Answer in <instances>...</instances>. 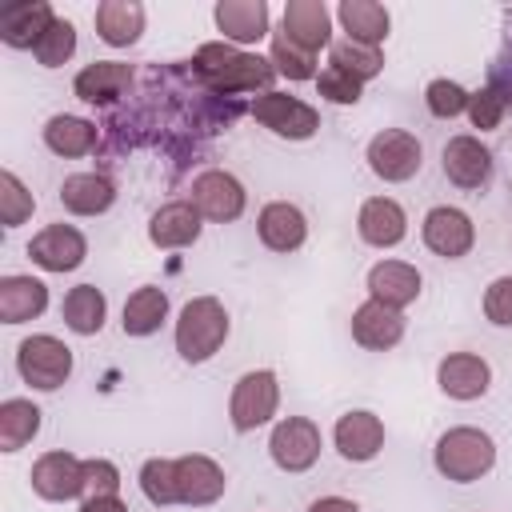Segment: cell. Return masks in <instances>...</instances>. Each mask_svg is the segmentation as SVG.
I'll list each match as a JSON object with an SVG mask.
<instances>
[{
    "label": "cell",
    "mask_w": 512,
    "mask_h": 512,
    "mask_svg": "<svg viewBox=\"0 0 512 512\" xmlns=\"http://www.w3.org/2000/svg\"><path fill=\"white\" fill-rule=\"evenodd\" d=\"M48 308V284L36 276H4L0 280V320L24 324Z\"/></svg>",
    "instance_id": "obj_29"
},
{
    "label": "cell",
    "mask_w": 512,
    "mask_h": 512,
    "mask_svg": "<svg viewBox=\"0 0 512 512\" xmlns=\"http://www.w3.org/2000/svg\"><path fill=\"white\" fill-rule=\"evenodd\" d=\"M432 464L444 480L452 484H476L480 476L492 472L496 464V440L484 432V428H472V424H456L448 428L436 448H432Z\"/></svg>",
    "instance_id": "obj_2"
},
{
    "label": "cell",
    "mask_w": 512,
    "mask_h": 512,
    "mask_svg": "<svg viewBox=\"0 0 512 512\" xmlns=\"http://www.w3.org/2000/svg\"><path fill=\"white\" fill-rule=\"evenodd\" d=\"M132 88V64L124 60H96V64H84L72 80V92L84 100V104H112L120 100L124 92Z\"/></svg>",
    "instance_id": "obj_24"
},
{
    "label": "cell",
    "mask_w": 512,
    "mask_h": 512,
    "mask_svg": "<svg viewBox=\"0 0 512 512\" xmlns=\"http://www.w3.org/2000/svg\"><path fill=\"white\" fill-rule=\"evenodd\" d=\"M364 160H368L372 176H380L384 184H404V180H412L420 172L424 144L412 132H404V128H384V132H376L368 140Z\"/></svg>",
    "instance_id": "obj_6"
},
{
    "label": "cell",
    "mask_w": 512,
    "mask_h": 512,
    "mask_svg": "<svg viewBox=\"0 0 512 512\" xmlns=\"http://www.w3.org/2000/svg\"><path fill=\"white\" fill-rule=\"evenodd\" d=\"M40 408L28 396H8L0 404V452H20L40 432Z\"/></svg>",
    "instance_id": "obj_33"
},
{
    "label": "cell",
    "mask_w": 512,
    "mask_h": 512,
    "mask_svg": "<svg viewBox=\"0 0 512 512\" xmlns=\"http://www.w3.org/2000/svg\"><path fill=\"white\" fill-rule=\"evenodd\" d=\"M200 228H204V216L196 212L192 200H168L152 212L148 240L156 248H192L200 240Z\"/></svg>",
    "instance_id": "obj_22"
},
{
    "label": "cell",
    "mask_w": 512,
    "mask_h": 512,
    "mask_svg": "<svg viewBox=\"0 0 512 512\" xmlns=\"http://www.w3.org/2000/svg\"><path fill=\"white\" fill-rule=\"evenodd\" d=\"M356 232L372 248H396L408 236V212L392 196H368L356 212Z\"/></svg>",
    "instance_id": "obj_18"
},
{
    "label": "cell",
    "mask_w": 512,
    "mask_h": 512,
    "mask_svg": "<svg viewBox=\"0 0 512 512\" xmlns=\"http://www.w3.org/2000/svg\"><path fill=\"white\" fill-rule=\"evenodd\" d=\"M308 512H360V508L348 496H320V500L308 504Z\"/></svg>",
    "instance_id": "obj_44"
},
{
    "label": "cell",
    "mask_w": 512,
    "mask_h": 512,
    "mask_svg": "<svg viewBox=\"0 0 512 512\" xmlns=\"http://www.w3.org/2000/svg\"><path fill=\"white\" fill-rule=\"evenodd\" d=\"M16 372L36 392H56L72 376V348L60 336H48V332L24 336L20 348H16Z\"/></svg>",
    "instance_id": "obj_4"
},
{
    "label": "cell",
    "mask_w": 512,
    "mask_h": 512,
    "mask_svg": "<svg viewBox=\"0 0 512 512\" xmlns=\"http://www.w3.org/2000/svg\"><path fill=\"white\" fill-rule=\"evenodd\" d=\"M436 384L448 400H480L492 388V364L480 352H448L436 364Z\"/></svg>",
    "instance_id": "obj_16"
},
{
    "label": "cell",
    "mask_w": 512,
    "mask_h": 512,
    "mask_svg": "<svg viewBox=\"0 0 512 512\" xmlns=\"http://www.w3.org/2000/svg\"><path fill=\"white\" fill-rule=\"evenodd\" d=\"M72 52H76V24L64 20V16H56L52 28H48V32L40 36V44L32 48V56H36L44 68H60V64H68Z\"/></svg>",
    "instance_id": "obj_38"
},
{
    "label": "cell",
    "mask_w": 512,
    "mask_h": 512,
    "mask_svg": "<svg viewBox=\"0 0 512 512\" xmlns=\"http://www.w3.org/2000/svg\"><path fill=\"white\" fill-rule=\"evenodd\" d=\"M96 124L92 120H84V116H72V112H56V116H48V124H44V148L48 152H56V156H88L92 148H96Z\"/></svg>",
    "instance_id": "obj_30"
},
{
    "label": "cell",
    "mask_w": 512,
    "mask_h": 512,
    "mask_svg": "<svg viewBox=\"0 0 512 512\" xmlns=\"http://www.w3.org/2000/svg\"><path fill=\"white\" fill-rule=\"evenodd\" d=\"M32 492L48 504H64V500H76L84 496V460L56 448V452H44L36 464H32Z\"/></svg>",
    "instance_id": "obj_11"
},
{
    "label": "cell",
    "mask_w": 512,
    "mask_h": 512,
    "mask_svg": "<svg viewBox=\"0 0 512 512\" xmlns=\"http://www.w3.org/2000/svg\"><path fill=\"white\" fill-rule=\"evenodd\" d=\"M60 316H64L68 332L96 336L104 328V320H108V300H104V292L96 284H76V288H68V296L60 304Z\"/></svg>",
    "instance_id": "obj_31"
},
{
    "label": "cell",
    "mask_w": 512,
    "mask_h": 512,
    "mask_svg": "<svg viewBox=\"0 0 512 512\" xmlns=\"http://www.w3.org/2000/svg\"><path fill=\"white\" fill-rule=\"evenodd\" d=\"M268 60H272L276 76H284V80H316V76H320V72H316V56L304 52V48H296L284 32L272 36V52H268Z\"/></svg>",
    "instance_id": "obj_36"
},
{
    "label": "cell",
    "mask_w": 512,
    "mask_h": 512,
    "mask_svg": "<svg viewBox=\"0 0 512 512\" xmlns=\"http://www.w3.org/2000/svg\"><path fill=\"white\" fill-rule=\"evenodd\" d=\"M28 256L44 272H72L88 256V240L76 224H48L28 240Z\"/></svg>",
    "instance_id": "obj_12"
},
{
    "label": "cell",
    "mask_w": 512,
    "mask_h": 512,
    "mask_svg": "<svg viewBox=\"0 0 512 512\" xmlns=\"http://www.w3.org/2000/svg\"><path fill=\"white\" fill-rule=\"evenodd\" d=\"M228 488V476L224 468L204 456V452H188V456H176V492H180V504L188 508H208L224 496Z\"/></svg>",
    "instance_id": "obj_14"
},
{
    "label": "cell",
    "mask_w": 512,
    "mask_h": 512,
    "mask_svg": "<svg viewBox=\"0 0 512 512\" xmlns=\"http://www.w3.org/2000/svg\"><path fill=\"white\" fill-rule=\"evenodd\" d=\"M212 20H216V28L224 32L228 44H256L272 32L268 28L272 16H268L264 0H220L212 8Z\"/></svg>",
    "instance_id": "obj_23"
},
{
    "label": "cell",
    "mask_w": 512,
    "mask_h": 512,
    "mask_svg": "<svg viewBox=\"0 0 512 512\" xmlns=\"http://www.w3.org/2000/svg\"><path fill=\"white\" fill-rule=\"evenodd\" d=\"M320 428L308 420V416H284L272 424V436H268V456L280 472H308L316 460H320Z\"/></svg>",
    "instance_id": "obj_7"
},
{
    "label": "cell",
    "mask_w": 512,
    "mask_h": 512,
    "mask_svg": "<svg viewBox=\"0 0 512 512\" xmlns=\"http://www.w3.org/2000/svg\"><path fill=\"white\" fill-rule=\"evenodd\" d=\"M256 236H260V244H264L268 252L288 256V252H296V248L308 240V220H304V212H300L296 204L272 200V204H264L260 216H256Z\"/></svg>",
    "instance_id": "obj_20"
},
{
    "label": "cell",
    "mask_w": 512,
    "mask_h": 512,
    "mask_svg": "<svg viewBox=\"0 0 512 512\" xmlns=\"http://www.w3.org/2000/svg\"><path fill=\"white\" fill-rule=\"evenodd\" d=\"M192 72L212 88V92H264L276 76L272 60L268 56H256V52H244L228 40H208L196 48L192 56Z\"/></svg>",
    "instance_id": "obj_1"
},
{
    "label": "cell",
    "mask_w": 512,
    "mask_h": 512,
    "mask_svg": "<svg viewBox=\"0 0 512 512\" xmlns=\"http://www.w3.org/2000/svg\"><path fill=\"white\" fill-rule=\"evenodd\" d=\"M80 512H128V504L120 496H88L80 504Z\"/></svg>",
    "instance_id": "obj_45"
},
{
    "label": "cell",
    "mask_w": 512,
    "mask_h": 512,
    "mask_svg": "<svg viewBox=\"0 0 512 512\" xmlns=\"http://www.w3.org/2000/svg\"><path fill=\"white\" fill-rule=\"evenodd\" d=\"M52 20H56V12H52V4H44V0L8 4V8L0 12V40H4L8 48H36L40 36L52 28Z\"/></svg>",
    "instance_id": "obj_25"
},
{
    "label": "cell",
    "mask_w": 512,
    "mask_h": 512,
    "mask_svg": "<svg viewBox=\"0 0 512 512\" xmlns=\"http://www.w3.org/2000/svg\"><path fill=\"white\" fill-rule=\"evenodd\" d=\"M168 320V296L164 288L156 284H144L136 288L128 300H124V336H152L160 324Z\"/></svg>",
    "instance_id": "obj_32"
},
{
    "label": "cell",
    "mask_w": 512,
    "mask_h": 512,
    "mask_svg": "<svg viewBox=\"0 0 512 512\" xmlns=\"http://www.w3.org/2000/svg\"><path fill=\"white\" fill-rule=\"evenodd\" d=\"M280 32L316 56L320 48H332V12L324 0H288L280 12Z\"/></svg>",
    "instance_id": "obj_15"
},
{
    "label": "cell",
    "mask_w": 512,
    "mask_h": 512,
    "mask_svg": "<svg viewBox=\"0 0 512 512\" xmlns=\"http://www.w3.org/2000/svg\"><path fill=\"white\" fill-rule=\"evenodd\" d=\"M504 112H508V96H504V88H496V84L472 92V100H468V120H472V128H480V132L500 128Z\"/></svg>",
    "instance_id": "obj_40"
},
{
    "label": "cell",
    "mask_w": 512,
    "mask_h": 512,
    "mask_svg": "<svg viewBox=\"0 0 512 512\" xmlns=\"http://www.w3.org/2000/svg\"><path fill=\"white\" fill-rule=\"evenodd\" d=\"M144 32V4L136 0H104L96 4V36L108 48H128Z\"/></svg>",
    "instance_id": "obj_28"
},
{
    "label": "cell",
    "mask_w": 512,
    "mask_h": 512,
    "mask_svg": "<svg viewBox=\"0 0 512 512\" xmlns=\"http://www.w3.org/2000/svg\"><path fill=\"white\" fill-rule=\"evenodd\" d=\"M332 444H336V452H340L344 460L368 464V460H376L380 448H384V420H380L376 412H368V408H352V412H344V416L332 424Z\"/></svg>",
    "instance_id": "obj_13"
},
{
    "label": "cell",
    "mask_w": 512,
    "mask_h": 512,
    "mask_svg": "<svg viewBox=\"0 0 512 512\" xmlns=\"http://www.w3.org/2000/svg\"><path fill=\"white\" fill-rule=\"evenodd\" d=\"M336 20L344 28V40H356L368 48H380L388 40V28H392V12L376 0H340Z\"/></svg>",
    "instance_id": "obj_26"
},
{
    "label": "cell",
    "mask_w": 512,
    "mask_h": 512,
    "mask_svg": "<svg viewBox=\"0 0 512 512\" xmlns=\"http://www.w3.org/2000/svg\"><path fill=\"white\" fill-rule=\"evenodd\" d=\"M280 408V380L272 368H252L232 384L228 396V420L236 432H256L264 428Z\"/></svg>",
    "instance_id": "obj_5"
},
{
    "label": "cell",
    "mask_w": 512,
    "mask_h": 512,
    "mask_svg": "<svg viewBox=\"0 0 512 512\" xmlns=\"http://www.w3.org/2000/svg\"><path fill=\"white\" fill-rule=\"evenodd\" d=\"M188 200L196 204V212H200L204 220H212V224H232V220H240V212H244V204H248V192H244V184H240L232 172L208 168V172H200V176L192 180Z\"/></svg>",
    "instance_id": "obj_9"
},
{
    "label": "cell",
    "mask_w": 512,
    "mask_h": 512,
    "mask_svg": "<svg viewBox=\"0 0 512 512\" xmlns=\"http://www.w3.org/2000/svg\"><path fill=\"white\" fill-rule=\"evenodd\" d=\"M316 92L328 100V104H356L364 96V80H356L352 72L328 64L320 76H316Z\"/></svg>",
    "instance_id": "obj_41"
},
{
    "label": "cell",
    "mask_w": 512,
    "mask_h": 512,
    "mask_svg": "<svg viewBox=\"0 0 512 512\" xmlns=\"http://www.w3.org/2000/svg\"><path fill=\"white\" fill-rule=\"evenodd\" d=\"M228 328H232V320H228V308L216 300V296H192L184 308H180V316H176V352H180V360H188V364H204V360H212L220 348H224V340H228Z\"/></svg>",
    "instance_id": "obj_3"
},
{
    "label": "cell",
    "mask_w": 512,
    "mask_h": 512,
    "mask_svg": "<svg viewBox=\"0 0 512 512\" xmlns=\"http://www.w3.org/2000/svg\"><path fill=\"white\" fill-rule=\"evenodd\" d=\"M328 64L352 72L356 80H372V76L384 72V52L380 48H368V44H356V40H332Z\"/></svg>",
    "instance_id": "obj_35"
},
{
    "label": "cell",
    "mask_w": 512,
    "mask_h": 512,
    "mask_svg": "<svg viewBox=\"0 0 512 512\" xmlns=\"http://www.w3.org/2000/svg\"><path fill=\"white\" fill-rule=\"evenodd\" d=\"M468 100H472V92H468L464 84L448 80V76H436V80H428V88H424V104H428V112L440 116V120H452V116L468 112Z\"/></svg>",
    "instance_id": "obj_39"
},
{
    "label": "cell",
    "mask_w": 512,
    "mask_h": 512,
    "mask_svg": "<svg viewBox=\"0 0 512 512\" xmlns=\"http://www.w3.org/2000/svg\"><path fill=\"white\" fill-rule=\"evenodd\" d=\"M420 288H424V276L408 260H380V264L368 268V296L388 304V308H396V312L416 304Z\"/></svg>",
    "instance_id": "obj_19"
},
{
    "label": "cell",
    "mask_w": 512,
    "mask_h": 512,
    "mask_svg": "<svg viewBox=\"0 0 512 512\" xmlns=\"http://www.w3.org/2000/svg\"><path fill=\"white\" fill-rule=\"evenodd\" d=\"M352 340L368 352H388L404 340V312L380 304V300H364L356 312H352Z\"/></svg>",
    "instance_id": "obj_21"
},
{
    "label": "cell",
    "mask_w": 512,
    "mask_h": 512,
    "mask_svg": "<svg viewBox=\"0 0 512 512\" xmlns=\"http://www.w3.org/2000/svg\"><path fill=\"white\" fill-rule=\"evenodd\" d=\"M116 200V184L100 172H72L60 184V204L72 216H104Z\"/></svg>",
    "instance_id": "obj_27"
},
{
    "label": "cell",
    "mask_w": 512,
    "mask_h": 512,
    "mask_svg": "<svg viewBox=\"0 0 512 512\" xmlns=\"http://www.w3.org/2000/svg\"><path fill=\"white\" fill-rule=\"evenodd\" d=\"M32 212H36V196L24 188V180L12 168H4L0 172V224L4 228H20Z\"/></svg>",
    "instance_id": "obj_37"
},
{
    "label": "cell",
    "mask_w": 512,
    "mask_h": 512,
    "mask_svg": "<svg viewBox=\"0 0 512 512\" xmlns=\"http://www.w3.org/2000/svg\"><path fill=\"white\" fill-rule=\"evenodd\" d=\"M136 484H140L144 500L156 504V508L180 504V492H176V460H168V456H152V460H144Z\"/></svg>",
    "instance_id": "obj_34"
},
{
    "label": "cell",
    "mask_w": 512,
    "mask_h": 512,
    "mask_svg": "<svg viewBox=\"0 0 512 512\" xmlns=\"http://www.w3.org/2000/svg\"><path fill=\"white\" fill-rule=\"evenodd\" d=\"M420 236H424V248L436 252L440 260H460L472 252L476 244V224L464 208L456 204H436L424 212V224H420Z\"/></svg>",
    "instance_id": "obj_10"
},
{
    "label": "cell",
    "mask_w": 512,
    "mask_h": 512,
    "mask_svg": "<svg viewBox=\"0 0 512 512\" xmlns=\"http://www.w3.org/2000/svg\"><path fill=\"white\" fill-rule=\"evenodd\" d=\"M88 496H120V468L104 456L84 460V500Z\"/></svg>",
    "instance_id": "obj_42"
},
{
    "label": "cell",
    "mask_w": 512,
    "mask_h": 512,
    "mask_svg": "<svg viewBox=\"0 0 512 512\" xmlns=\"http://www.w3.org/2000/svg\"><path fill=\"white\" fill-rule=\"evenodd\" d=\"M484 316L496 328H512V272L508 276H496L484 288Z\"/></svg>",
    "instance_id": "obj_43"
},
{
    "label": "cell",
    "mask_w": 512,
    "mask_h": 512,
    "mask_svg": "<svg viewBox=\"0 0 512 512\" xmlns=\"http://www.w3.org/2000/svg\"><path fill=\"white\" fill-rule=\"evenodd\" d=\"M440 164H444V176L456 184V188H484L488 176H492V152L480 136L472 132H460L444 144L440 152Z\"/></svg>",
    "instance_id": "obj_17"
},
{
    "label": "cell",
    "mask_w": 512,
    "mask_h": 512,
    "mask_svg": "<svg viewBox=\"0 0 512 512\" xmlns=\"http://www.w3.org/2000/svg\"><path fill=\"white\" fill-rule=\"evenodd\" d=\"M252 116L280 140H308L316 136L320 128V112L300 100V96H288V92H260L252 100Z\"/></svg>",
    "instance_id": "obj_8"
}]
</instances>
